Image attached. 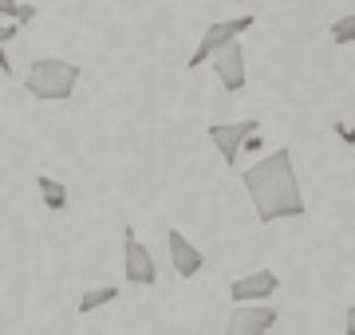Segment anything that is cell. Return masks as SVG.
<instances>
[{
  "instance_id": "3957f363",
  "label": "cell",
  "mask_w": 355,
  "mask_h": 335,
  "mask_svg": "<svg viewBox=\"0 0 355 335\" xmlns=\"http://www.w3.org/2000/svg\"><path fill=\"white\" fill-rule=\"evenodd\" d=\"M253 24H257V16H229V20H214V24L202 32V39H198V48L190 52V60H186V71H198L202 64H209V55L221 52V48L233 44V39H241Z\"/></svg>"
},
{
  "instance_id": "5b68a950",
  "label": "cell",
  "mask_w": 355,
  "mask_h": 335,
  "mask_svg": "<svg viewBox=\"0 0 355 335\" xmlns=\"http://www.w3.org/2000/svg\"><path fill=\"white\" fill-rule=\"evenodd\" d=\"M261 130V118H237V123H214L209 127V142L217 146V154L225 166H237V158L245 154V138Z\"/></svg>"
},
{
  "instance_id": "4fadbf2b",
  "label": "cell",
  "mask_w": 355,
  "mask_h": 335,
  "mask_svg": "<svg viewBox=\"0 0 355 335\" xmlns=\"http://www.w3.org/2000/svg\"><path fill=\"white\" fill-rule=\"evenodd\" d=\"M36 12H40L36 4H20V12H16V24H20V28H28L32 20H36Z\"/></svg>"
},
{
  "instance_id": "8992f818",
  "label": "cell",
  "mask_w": 355,
  "mask_h": 335,
  "mask_svg": "<svg viewBox=\"0 0 355 335\" xmlns=\"http://www.w3.org/2000/svg\"><path fill=\"white\" fill-rule=\"evenodd\" d=\"M280 292V272L277 269H253L229 284V300L233 304H268Z\"/></svg>"
},
{
  "instance_id": "6da1fadb",
  "label": "cell",
  "mask_w": 355,
  "mask_h": 335,
  "mask_svg": "<svg viewBox=\"0 0 355 335\" xmlns=\"http://www.w3.org/2000/svg\"><path fill=\"white\" fill-rule=\"evenodd\" d=\"M245 194L253 201V213L261 225H272V221H292L304 217V190H300V178H296V162H292V150L280 146L272 154L257 158L253 166L241 174Z\"/></svg>"
},
{
  "instance_id": "e0dca14e",
  "label": "cell",
  "mask_w": 355,
  "mask_h": 335,
  "mask_svg": "<svg viewBox=\"0 0 355 335\" xmlns=\"http://www.w3.org/2000/svg\"><path fill=\"white\" fill-rule=\"evenodd\" d=\"M0 71L12 75V60H8V52H4V36H0Z\"/></svg>"
},
{
  "instance_id": "9c48e42d",
  "label": "cell",
  "mask_w": 355,
  "mask_h": 335,
  "mask_svg": "<svg viewBox=\"0 0 355 335\" xmlns=\"http://www.w3.org/2000/svg\"><path fill=\"white\" fill-rule=\"evenodd\" d=\"M166 248H170V269H174L182 280H190V276H198V272L205 269V253L193 245L182 229L166 233Z\"/></svg>"
},
{
  "instance_id": "5bb4252c",
  "label": "cell",
  "mask_w": 355,
  "mask_h": 335,
  "mask_svg": "<svg viewBox=\"0 0 355 335\" xmlns=\"http://www.w3.org/2000/svg\"><path fill=\"white\" fill-rule=\"evenodd\" d=\"M336 134H340L347 146H355V127H347V123H336Z\"/></svg>"
},
{
  "instance_id": "277c9868",
  "label": "cell",
  "mask_w": 355,
  "mask_h": 335,
  "mask_svg": "<svg viewBox=\"0 0 355 335\" xmlns=\"http://www.w3.org/2000/svg\"><path fill=\"white\" fill-rule=\"evenodd\" d=\"M123 276H127V284H139V288L158 284V264H154L150 248L139 241L135 225L123 229Z\"/></svg>"
},
{
  "instance_id": "2e32d148",
  "label": "cell",
  "mask_w": 355,
  "mask_h": 335,
  "mask_svg": "<svg viewBox=\"0 0 355 335\" xmlns=\"http://www.w3.org/2000/svg\"><path fill=\"white\" fill-rule=\"evenodd\" d=\"M343 335H355V304L343 311Z\"/></svg>"
},
{
  "instance_id": "52a82bcc",
  "label": "cell",
  "mask_w": 355,
  "mask_h": 335,
  "mask_svg": "<svg viewBox=\"0 0 355 335\" xmlns=\"http://www.w3.org/2000/svg\"><path fill=\"white\" fill-rule=\"evenodd\" d=\"M280 323V311L272 304H233L225 320V335H268Z\"/></svg>"
},
{
  "instance_id": "7a4b0ae2",
  "label": "cell",
  "mask_w": 355,
  "mask_h": 335,
  "mask_svg": "<svg viewBox=\"0 0 355 335\" xmlns=\"http://www.w3.org/2000/svg\"><path fill=\"white\" fill-rule=\"evenodd\" d=\"M79 87V64L71 60H55V55H44V60H32L24 75V91L40 103H64L71 99Z\"/></svg>"
},
{
  "instance_id": "7c38bea8",
  "label": "cell",
  "mask_w": 355,
  "mask_h": 335,
  "mask_svg": "<svg viewBox=\"0 0 355 335\" xmlns=\"http://www.w3.org/2000/svg\"><path fill=\"white\" fill-rule=\"evenodd\" d=\"M328 36L336 48H355V16H336L328 28Z\"/></svg>"
},
{
  "instance_id": "9a60e30c",
  "label": "cell",
  "mask_w": 355,
  "mask_h": 335,
  "mask_svg": "<svg viewBox=\"0 0 355 335\" xmlns=\"http://www.w3.org/2000/svg\"><path fill=\"white\" fill-rule=\"evenodd\" d=\"M16 12H20V0H0V16H12L16 20Z\"/></svg>"
},
{
  "instance_id": "30bf717a",
  "label": "cell",
  "mask_w": 355,
  "mask_h": 335,
  "mask_svg": "<svg viewBox=\"0 0 355 335\" xmlns=\"http://www.w3.org/2000/svg\"><path fill=\"white\" fill-rule=\"evenodd\" d=\"M36 190H40V201L51 209V213H64L71 206V190H67L60 178H51V174H36Z\"/></svg>"
},
{
  "instance_id": "8fae6325",
  "label": "cell",
  "mask_w": 355,
  "mask_h": 335,
  "mask_svg": "<svg viewBox=\"0 0 355 335\" xmlns=\"http://www.w3.org/2000/svg\"><path fill=\"white\" fill-rule=\"evenodd\" d=\"M119 300V284H99V288H87L83 296H79V316H95L99 308L114 304Z\"/></svg>"
},
{
  "instance_id": "ba28073f",
  "label": "cell",
  "mask_w": 355,
  "mask_h": 335,
  "mask_svg": "<svg viewBox=\"0 0 355 335\" xmlns=\"http://www.w3.org/2000/svg\"><path fill=\"white\" fill-rule=\"evenodd\" d=\"M209 64H214L217 83H221L229 95L245 91V83H249V71H245V48H241V39H233V44H225L221 52H214V55H209Z\"/></svg>"
},
{
  "instance_id": "ac0fdd59",
  "label": "cell",
  "mask_w": 355,
  "mask_h": 335,
  "mask_svg": "<svg viewBox=\"0 0 355 335\" xmlns=\"http://www.w3.org/2000/svg\"><path fill=\"white\" fill-rule=\"evenodd\" d=\"M245 150H249V154H261V130H257V134H249V138H245Z\"/></svg>"
}]
</instances>
